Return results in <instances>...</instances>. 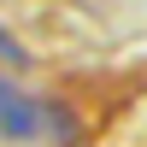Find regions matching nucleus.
<instances>
[{
	"label": "nucleus",
	"mask_w": 147,
	"mask_h": 147,
	"mask_svg": "<svg viewBox=\"0 0 147 147\" xmlns=\"http://www.w3.org/2000/svg\"><path fill=\"white\" fill-rule=\"evenodd\" d=\"M0 136H6V141H41V136H47V141H77L82 129L71 124L65 106L24 94L18 82L0 71Z\"/></svg>",
	"instance_id": "obj_1"
},
{
	"label": "nucleus",
	"mask_w": 147,
	"mask_h": 147,
	"mask_svg": "<svg viewBox=\"0 0 147 147\" xmlns=\"http://www.w3.org/2000/svg\"><path fill=\"white\" fill-rule=\"evenodd\" d=\"M0 53H6V59H18V41H12L6 30H0Z\"/></svg>",
	"instance_id": "obj_2"
}]
</instances>
